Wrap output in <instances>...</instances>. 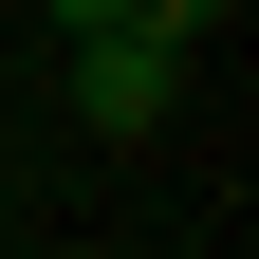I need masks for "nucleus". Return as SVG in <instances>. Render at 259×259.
<instances>
[{
	"instance_id": "nucleus-1",
	"label": "nucleus",
	"mask_w": 259,
	"mask_h": 259,
	"mask_svg": "<svg viewBox=\"0 0 259 259\" xmlns=\"http://www.w3.org/2000/svg\"><path fill=\"white\" fill-rule=\"evenodd\" d=\"M56 56H74V130H111V148H148V130L185 111V56L130 37V19H93V37H56Z\"/></svg>"
},
{
	"instance_id": "nucleus-2",
	"label": "nucleus",
	"mask_w": 259,
	"mask_h": 259,
	"mask_svg": "<svg viewBox=\"0 0 259 259\" xmlns=\"http://www.w3.org/2000/svg\"><path fill=\"white\" fill-rule=\"evenodd\" d=\"M130 37H167V56H204V37H222V0H130Z\"/></svg>"
},
{
	"instance_id": "nucleus-3",
	"label": "nucleus",
	"mask_w": 259,
	"mask_h": 259,
	"mask_svg": "<svg viewBox=\"0 0 259 259\" xmlns=\"http://www.w3.org/2000/svg\"><path fill=\"white\" fill-rule=\"evenodd\" d=\"M93 19H130V0H56V37H93Z\"/></svg>"
}]
</instances>
